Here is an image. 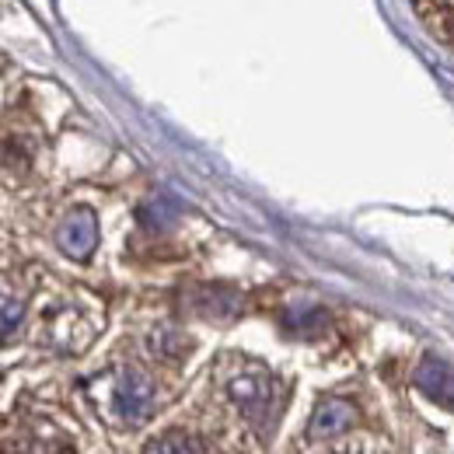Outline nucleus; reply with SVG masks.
<instances>
[{
	"instance_id": "1",
	"label": "nucleus",
	"mask_w": 454,
	"mask_h": 454,
	"mask_svg": "<svg viewBox=\"0 0 454 454\" xmlns=\"http://www.w3.org/2000/svg\"><path fill=\"white\" fill-rule=\"evenodd\" d=\"M154 409V381L140 367H119L106 378V412L119 427H137Z\"/></svg>"
},
{
	"instance_id": "2",
	"label": "nucleus",
	"mask_w": 454,
	"mask_h": 454,
	"mask_svg": "<svg viewBox=\"0 0 454 454\" xmlns=\"http://www.w3.org/2000/svg\"><path fill=\"white\" fill-rule=\"evenodd\" d=\"M227 392L238 402V409L252 419V423H266L273 416V402H277V385L266 371H245L238 378L227 381Z\"/></svg>"
},
{
	"instance_id": "3",
	"label": "nucleus",
	"mask_w": 454,
	"mask_h": 454,
	"mask_svg": "<svg viewBox=\"0 0 454 454\" xmlns=\"http://www.w3.org/2000/svg\"><path fill=\"white\" fill-rule=\"evenodd\" d=\"M57 245L67 259L84 262V259L95 252V245H98V221H95V210H88V207L70 210L57 227Z\"/></svg>"
},
{
	"instance_id": "4",
	"label": "nucleus",
	"mask_w": 454,
	"mask_h": 454,
	"mask_svg": "<svg viewBox=\"0 0 454 454\" xmlns=\"http://www.w3.org/2000/svg\"><path fill=\"white\" fill-rule=\"evenodd\" d=\"M353 419H356V409L346 398H322L315 405V416H311L308 434L315 441H329V437H340L342 430H349Z\"/></svg>"
},
{
	"instance_id": "5",
	"label": "nucleus",
	"mask_w": 454,
	"mask_h": 454,
	"mask_svg": "<svg viewBox=\"0 0 454 454\" xmlns=\"http://www.w3.org/2000/svg\"><path fill=\"white\" fill-rule=\"evenodd\" d=\"M412 381H416V388H419L423 395H430L434 402L454 409V367H448L444 360L427 356V360L416 367Z\"/></svg>"
},
{
	"instance_id": "6",
	"label": "nucleus",
	"mask_w": 454,
	"mask_h": 454,
	"mask_svg": "<svg viewBox=\"0 0 454 454\" xmlns=\"http://www.w3.org/2000/svg\"><path fill=\"white\" fill-rule=\"evenodd\" d=\"M203 315H214V318H231L234 311H238V297L234 294H227V290H203V308H200Z\"/></svg>"
},
{
	"instance_id": "7",
	"label": "nucleus",
	"mask_w": 454,
	"mask_h": 454,
	"mask_svg": "<svg viewBox=\"0 0 454 454\" xmlns=\"http://www.w3.org/2000/svg\"><path fill=\"white\" fill-rule=\"evenodd\" d=\"M144 454H200V448L185 434H165V437H154Z\"/></svg>"
},
{
	"instance_id": "8",
	"label": "nucleus",
	"mask_w": 454,
	"mask_h": 454,
	"mask_svg": "<svg viewBox=\"0 0 454 454\" xmlns=\"http://www.w3.org/2000/svg\"><path fill=\"white\" fill-rule=\"evenodd\" d=\"M322 322H325V315L318 308H297L286 315V325L297 333H315V329H322Z\"/></svg>"
},
{
	"instance_id": "9",
	"label": "nucleus",
	"mask_w": 454,
	"mask_h": 454,
	"mask_svg": "<svg viewBox=\"0 0 454 454\" xmlns=\"http://www.w3.org/2000/svg\"><path fill=\"white\" fill-rule=\"evenodd\" d=\"M175 214H178V210H175L171 203L158 200V203H151V207L140 210V221H144L147 227H168L171 221H175Z\"/></svg>"
},
{
	"instance_id": "10",
	"label": "nucleus",
	"mask_w": 454,
	"mask_h": 454,
	"mask_svg": "<svg viewBox=\"0 0 454 454\" xmlns=\"http://www.w3.org/2000/svg\"><path fill=\"white\" fill-rule=\"evenodd\" d=\"M18 322H21V301H14L11 294H4V336H11Z\"/></svg>"
}]
</instances>
